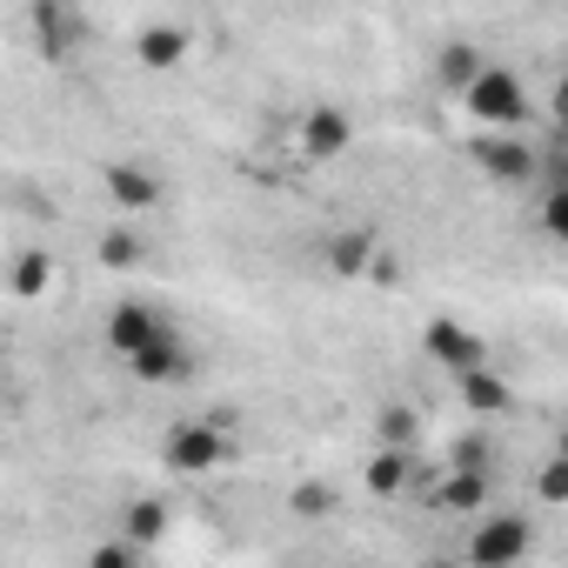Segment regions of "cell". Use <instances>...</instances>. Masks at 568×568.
<instances>
[{
	"mask_svg": "<svg viewBox=\"0 0 568 568\" xmlns=\"http://www.w3.org/2000/svg\"><path fill=\"white\" fill-rule=\"evenodd\" d=\"M462 108H468V121L481 128V134H521L528 128V88H521V74H508V68H495L488 61V74L462 94Z\"/></svg>",
	"mask_w": 568,
	"mask_h": 568,
	"instance_id": "obj_1",
	"label": "cell"
},
{
	"mask_svg": "<svg viewBox=\"0 0 568 568\" xmlns=\"http://www.w3.org/2000/svg\"><path fill=\"white\" fill-rule=\"evenodd\" d=\"M227 455L234 448H227V428L221 422H174L161 435V468L168 475H214Z\"/></svg>",
	"mask_w": 568,
	"mask_h": 568,
	"instance_id": "obj_2",
	"label": "cell"
},
{
	"mask_svg": "<svg viewBox=\"0 0 568 568\" xmlns=\"http://www.w3.org/2000/svg\"><path fill=\"white\" fill-rule=\"evenodd\" d=\"M535 548V521L528 515H481L468 535V568H521Z\"/></svg>",
	"mask_w": 568,
	"mask_h": 568,
	"instance_id": "obj_3",
	"label": "cell"
},
{
	"mask_svg": "<svg viewBox=\"0 0 568 568\" xmlns=\"http://www.w3.org/2000/svg\"><path fill=\"white\" fill-rule=\"evenodd\" d=\"M422 355H428L435 368H448L455 382L475 375V368H488V342H481L475 328H462L455 315H435V322L422 328Z\"/></svg>",
	"mask_w": 568,
	"mask_h": 568,
	"instance_id": "obj_4",
	"label": "cell"
},
{
	"mask_svg": "<svg viewBox=\"0 0 568 568\" xmlns=\"http://www.w3.org/2000/svg\"><path fill=\"white\" fill-rule=\"evenodd\" d=\"M168 328H174V322H168L161 308H148V302H114V308H108V328H101V342H108V355L134 362V355H148V348H154Z\"/></svg>",
	"mask_w": 568,
	"mask_h": 568,
	"instance_id": "obj_5",
	"label": "cell"
},
{
	"mask_svg": "<svg viewBox=\"0 0 568 568\" xmlns=\"http://www.w3.org/2000/svg\"><path fill=\"white\" fill-rule=\"evenodd\" d=\"M475 168L488 174V181H535L541 174V148L535 141H521V134H481L475 141Z\"/></svg>",
	"mask_w": 568,
	"mask_h": 568,
	"instance_id": "obj_6",
	"label": "cell"
},
{
	"mask_svg": "<svg viewBox=\"0 0 568 568\" xmlns=\"http://www.w3.org/2000/svg\"><path fill=\"white\" fill-rule=\"evenodd\" d=\"M295 141H302V161H342V154L355 148V121L322 101V108L302 114V134H295Z\"/></svg>",
	"mask_w": 568,
	"mask_h": 568,
	"instance_id": "obj_7",
	"label": "cell"
},
{
	"mask_svg": "<svg viewBox=\"0 0 568 568\" xmlns=\"http://www.w3.org/2000/svg\"><path fill=\"white\" fill-rule=\"evenodd\" d=\"M101 187H108V201H114L121 214H148V207H161V201H168V187H161V174H148L141 161H108V174H101Z\"/></svg>",
	"mask_w": 568,
	"mask_h": 568,
	"instance_id": "obj_8",
	"label": "cell"
},
{
	"mask_svg": "<svg viewBox=\"0 0 568 568\" xmlns=\"http://www.w3.org/2000/svg\"><path fill=\"white\" fill-rule=\"evenodd\" d=\"M375 261H382L375 227H342V234L322 241V267H328L335 281H362V274H375Z\"/></svg>",
	"mask_w": 568,
	"mask_h": 568,
	"instance_id": "obj_9",
	"label": "cell"
},
{
	"mask_svg": "<svg viewBox=\"0 0 568 568\" xmlns=\"http://www.w3.org/2000/svg\"><path fill=\"white\" fill-rule=\"evenodd\" d=\"M128 375H134V382H148V388H174V382H187V375H194V348L181 342V328H168L148 355H134V362H128Z\"/></svg>",
	"mask_w": 568,
	"mask_h": 568,
	"instance_id": "obj_10",
	"label": "cell"
},
{
	"mask_svg": "<svg viewBox=\"0 0 568 568\" xmlns=\"http://www.w3.org/2000/svg\"><path fill=\"white\" fill-rule=\"evenodd\" d=\"M488 488H495V468H448L442 475V488H435V501L448 508V515H488Z\"/></svg>",
	"mask_w": 568,
	"mask_h": 568,
	"instance_id": "obj_11",
	"label": "cell"
},
{
	"mask_svg": "<svg viewBox=\"0 0 568 568\" xmlns=\"http://www.w3.org/2000/svg\"><path fill=\"white\" fill-rule=\"evenodd\" d=\"M455 395H462V408H468V415H481V422H495V415H508V408H515V388H508L495 368L462 375V382H455Z\"/></svg>",
	"mask_w": 568,
	"mask_h": 568,
	"instance_id": "obj_12",
	"label": "cell"
},
{
	"mask_svg": "<svg viewBox=\"0 0 568 568\" xmlns=\"http://www.w3.org/2000/svg\"><path fill=\"white\" fill-rule=\"evenodd\" d=\"M435 74H442V88L462 101V94L488 74V61H481V48H475V41H448V48H442V61H435Z\"/></svg>",
	"mask_w": 568,
	"mask_h": 568,
	"instance_id": "obj_13",
	"label": "cell"
},
{
	"mask_svg": "<svg viewBox=\"0 0 568 568\" xmlns=\"http://www.w3.org/2000/svg\"><path fill=\"white\" fill-rule=\"evenodd\" d=\"M174 528V508L161 501V495H141V501H128V521H121V541H134V548H154L161 535Z\"/></svg>",
	"mask_w": 568,
	"mask_h": 568,
	"instance_id": "obj_14",
	"label": "cell"
},
{
	"mask_svg": "<svg viewBox=\"0 0 568 568\" xmlns=\"http://www.w3.org/2000/svg\"><path fill=\"white\" fill-rule=\"evenodd\" d=\"M181 54H187V28H174V21H148L141 41H134V61L141 68H174Z\"/></svg>",
	"mask_w": 568,
	"mask_h": 568,
	"instance_id": "obj_15",
	"label": "cell"
},
{
	"mask_svg": "<svg viewBox=\"0 0 568 568\" xmlns=\"http://www.w3.org/2000/svg\"><path fill=\"white\" fill-rule=\"evenodd\" d=\"M28 28L41 34V48H48V54H68V48L81 41V14H74V8H34V14H28Z\"/></svg>",
	"mask_w": 568,
	"mask_h": 568,
	"instance_id": "obj_16",
	"label": "cell"
},
{
	"mask_svg": "<svg viewBox=\"0 0 568 568\" xmlns=\"http://www.w3.org/2000/svg\"><path fill=\"white\" fill-rule=\"evenodd\" d=\"M408 481H415V455L408 448H375L368 455V488L375 495H402Z\"/></svg>",
	"mask_w": 568,
	"mask_h": 568,
	"instance_id": "obj_17",
	"label": "cell"
},
{
	"mask_svg": "<svg viewBox=\"0 0 568 568\" xmlns=\"http://www.w3.org/2000/svg\"><path fill=\"white\" fill-rule=\"evenodd\" d=\"M415 428H422V415L408 402H388L375 415V448H415Z\"/></svg>",
	"mask_w": 568,
	"mask_h": 568,
	"instance_id": "obj_18",
	"label": "cell"
},
{
	"mask_svg": "<svg viewBox=\"0 0 568 568\" xmlns=\"http://www.w3.org/2000/svg\"><path fill=\"white\" fill-rule=\"evenodd\" d=\"M48 281H54V261H48L41 247H28V254L14 261V295H21V302H41Z\"/></svg>",
	"mask_w": 568,
	"mask_h": 568,
	"instance_id": "obj_19",
	"label": "cell"
},
{
	"mask_svg": "<svg viewBox=\"0 0 568 568\" xmlns=\"http://www.w3.org/2000/svg\"><path fill=\"white\" fill-rule=\"evenodd\" d=\"M335 501H342V495H335L328 481H295V495H288V508H295L302 521H322V515H335Z\"/></svg>",
	"mask_w": 568,
	"mask_h": 568,
	"instance_id": "obj_20",
	"label": "cell"
},
{
	"mask_svg": "<svg viewBox=\"0 0 568 568\" xmlns=\"http://www.w3.org/2000/svg\"><path fill=\"white\" fill-rule=\"evenodd\" d=\"M535 501L568 508V455H548V462L535 468Z\"/></svg>",
	"mask_w": 568,
	"mask_h": 568,
	"instance_id": "obj_21",
	"label": "cell"
},
{
	"mask_svg": "<svg viewBox=\"0 0 568 568\" xmlns=\"http://www.w3.org/2000/svg\"><path fill=\"white\" fill-rule=\"evenodd\" d=\"M448 468H495V442H488V428H468V435L455 442Z\"/></svg>",
	"mask_w": 568,
	"mask_h": 568,
	"instance_id": "obj_22",
	"label": "cell"
},
{
	"mask_svg": "<svg viewBox=\"0 0 568 568\" xmlns=\"http://www.w3.org/2000/svg\"><path fill=\"white\" fill-rule=\"evenodd\" d=\"M535 227H541L548 241H561V247H568V187H548V194H541V214H535Z\"/></svg>",
	"mask_w": 568,
	"mask_h": 568,
	"instance_id": "obj_23",
	"label": "cell"
},
{
	"mask_svg": "<svg viewBox=\"0 0 568 568\" xmlns=\"http://www.w3.org/2000/svg\"><path fill=\"white\" fill-rule=\"evenodd\" d=\"M94 254H101V261H108V267H134V261H141V241H134V234H128V227H108V234H101V247H94Z\"/></svg>",
	"mask_w": 568,
	"mask_h": 568,
	"instance_id": "obj_24",
	"label": "cell"
},
{
	"mask_svg": "<svg viewBox=\"0 0 568 568\" xmlns=\"http://www.w3.org/2000/svg\"><path fill=\"white\" fill-rule=\"evenodd\" d=\"M88 568H141V561H134V541H101L88 555Z\"/></svg>",
	"mask_w": 568,
	"mask_h": 568,
	"instance_id": "obj_25",
	"label": "cell"
},
{
	"mask_svg": "<svg viewBox=\"0 0 568 568\" xmlns=\"http://www.w3.org/2000/svg\"><path fill=\"white\" fill-rule=\"evenodd\" d=\"M541 174H548V187H568V134H555V148H541Z\"/></svg>",
	"mask_w": 568,
	"mask_h": 568,
	"instance_id": "obj_26",
	"label": "cell"
},
{
	"mask_svg": "<svg viewBox=\"0 0 568 568\" xmlns=\"http://www.w3.org/2000/svg\"><path fill=\"white\" fill-rule=\"evenodd\" d=\"M548 114H555V134H568V74L555 81V94H548Z\"/></svg>",
	"mask_w": 568,
	"mask_h": 568,
	"instance_id": "obj_27",
	"label": "cell"
},
{
	"mask_svg": "<svg viewBox=\"0 0 568 568\" xmlns=\"http://www.w3.org/2000/svg\"><path fill=\"white\" fill-rule=\"evenodd\" d=\"M555 455H568V415H561V428H555Z\"/></svg>",
	"mask_w": 568,
	"mask_h": 568,
	"instance_id": "obj_28",
	"label": "cell"
},
{
	"mask_svg": "<svg viewBox=\"0 0 568 568\" xmlns=\"http://www.w3.org/2000/svg\"><path fill=\"white\" fill-rule=\"evenodd\" d=\"M422 568H468V561H442V555H435V561H422Z\"/></svg>",
	"mask_w": 568,
	"mask_h": 568,
	"instance_id": "obj_29",
	"label": "cell"
}]
</instances>
